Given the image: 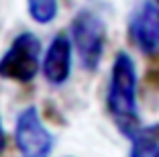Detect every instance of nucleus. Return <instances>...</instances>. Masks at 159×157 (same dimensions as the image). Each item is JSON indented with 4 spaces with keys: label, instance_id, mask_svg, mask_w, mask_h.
Listing matches in <instances>:
<instances>
[{
    "label": "nucleus",
    "instance_id": "f257e3e1",
    "mask_svg": "<svg viewBox=\"0 0 159 157\" xmlns=\"http://www.w3.org/2000/svg\"><path fill=\"white\" fill-rule=\"evenodd\" d=\"M106 110L118 131L129 139H133L143 127L137 106V67L126 51L116 53L112 61L106 90Z\"/></svg>",
    "mask_w": 159,
    "mask_h": 157
},
{
    "label": "nucleus",
    "instance_id": "f03ea898",
    "mask_svg": "<svg viewBox=\"0 0 159 157\" xmlns=\"http://www.w3.org/2000/svg\"><path fill=\"white\" fill-rule=\"evenodd\" d=\"M41 65V41L33 33H20L10 43L8 51L0 57V78L10 82H33Z\"/></svg>",
    "mask_w": 159,
    "mask_h": 157
},
{
    "label": "nucleus",
    "instance_id": "7ed1b4c3",
    "mask_svg": "<svg viewBox=\"0 0 159 157\" xmlns=\"http://www.w3.org/2000/svg\"><path fill=\"white\" fill-rule=\"evenodd\" d=\"M71 39L78 49L80 61L88 72L98 69L100 59L104 55V45H106V27L104 21L98 14L82 10L75 14L71 21Z\"/></svg>",
    "mask_w": 159,
    "mask_h": 157
},
{
    "label": "nucleus",
    "instance_id": "20e7f679",
    "mask_svg": "<svg viewBox=\"0 0 159 157\" xmlns=\"http://www.w3.org/2000/svg\"><path fill=\"white\" fill-rule=\"evenodd\" d=\"M14 141L20 157H49L53 151V135L43 125L35 106L20 110L14 125Z\"/></svg>",
    "mask_w": 159,
    "mask_h": 157
},
{
    "label": "nucleus",
    "instance_id": "39448f33",
    "mask_svg": "<svg viewBox=\"0 0 159 157\" xmlns=\"http://www.w3.org/2000/svg\"><path fill=\"white\" fill-rule=\"evenodd\" d=\"M129 35L137 49L145 55H159V4L145 0L137 6L129 21Z\"/></svg>",
    "mask_w": 159,
    "mask_h": 157
},
{
    "label": "nucleus",
    "instance_id": "423d86ee",
    "mask_svg": "<svg viewBox=\"0 0 159 157\" xmlns=\"http://www.w3.org/2000/svg\"><path fill=\"white\" fill-rule=\"evenodd\" d=\"M43 74L47 82L53 86H61L70 80L71 74V41L67 35L59 33L47 47L43 57Z\"/></svg>",
    "mask_w": 159,
    "mask_h": 157
},
{
    "label": "nucleus",
    "instance_id": "0eeeda50",
    "mask_svg": "<svg viewBox=\"0 0 159 157\" xmlns=\"http://www.w3.org/2000/svg\"><path fill=\"white\" fill-rule=\"evenodd\" d=\"M131 141L133 147L129 157H159V125L141 127Z\"/></svg>",
    "mask_w": 159,
    "mask_h": 157
},
{
    "label": "nucleus",
    "instance_id": "6e6552de",
    "mask_svg": "<svg viewBox=\"0 0 159 157\" xmlns=\"http://www.w3.org/2000/svg\"><path fill=\"white\" fill-rule=\"evenodd\" d=\"M27 10L35 23L47 25L57 16L59 4L57 0H27Z\"/></svg>",
    "mask_w": 159,
    "mask_h": 157
},
{
    "label": "nucleus",
    "instance_id": "1a4fd4ad",
    "mask_svg": "<svg viewBox=\"0 0 159 157\" xmlns=\"http://www.w3.org/2000/svg\"><path fill=\"white\" fill-rule=\"evenodd\" d=\"M6 149V133L4 129H2V120H0V153Z\"/></svg>",
    "mask_w": 159,
    "mask_h": 157
},
{
    "label": "nucleus",
    "instance_id": "9d476101",
    "mask_svg": "<svg viewBox=\"0 0 159 157\" xmlns=\"http://www.w3.org/2000/svg\"><path fill=\"white\" fill-rule=\"evenodd\" d=\"M155 2H157V4H159V0H155Z\"/></svg>",
    "mask_w": 159,
    "mask_h": 157
}]
</instances>
